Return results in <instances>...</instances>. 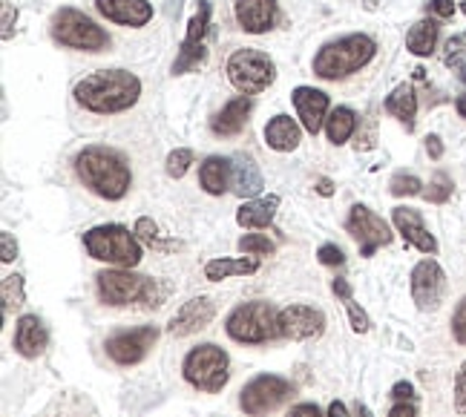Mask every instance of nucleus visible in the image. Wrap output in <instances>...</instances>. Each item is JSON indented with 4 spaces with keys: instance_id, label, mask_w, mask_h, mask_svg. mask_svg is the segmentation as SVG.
I'll list each match as a JSON object with an SVG mask.
<instances>
[{
    "instance_id": "5",
    "label": "nucleus",
    "mask_w": 466,
    "mask_h": 417,
    "mask_svg": "<svg viewBox=\"0 0 466 417\" xmlns=\"http://www.w3.org/2000/svg\"><path fill=\"white\" fill-rule=\"evenodd\" d=\"M225 331L233 343L265 345L279 337V311L268 299H251V303H242L228 314Z\"/></svg>"
},
{
    "instance_id": "43",
    "label": "nucleus",
    "mask_w": 466,
    "mask_h": 417,
    "mask_svg": "<svg viewBox=\"0 0 466 417\" xmlns=\"http://www.w3.org/2000/svg\"><path fill=\"white\" fill-rule=\"evenodd\" d=\"M426 12L435 15V18H441V21H449L455 15V0H429Z\"/></svg>"
},
{
    "instance_id": "36",
    "label": "nucleus",
    "mask_w": 466,
    "mask_h": 417,
    "mask_svg": "<svg viewBox=\"0 0 466 417\" xmlns=\"http://www.w3.org/2000/svg\"><path fill=\"white\" fill-rule=\"evenodd\" d=\"M389 193L392 196H418L423 193V181L414 176V173H394L389 181Z\"/></svg>"
},
{
    "instance_id": "9",
    "label": "nucleus",
    "mask_w": 466,
    "mask_h": 417,
    "mask_svg": "<svg viewBox=\"0 0 466 417\" xmlns=\"http://www.w3.org/2000/svg\"><path fill=\"white\" fill-rule=\"evenodd\" d=\"M225 70H228V81L242 95L265 92L277 81V63L265 53H259V49H237L228 58Z\"/></svg>"
},
{
    "instance_id": "38",
    "label": "nucleus",
    "mask_w": 466,
    "mask_h": 417,
    "mask_svg": "<svg viewBox=\"0 0 466 417\" xmlns=\"http://www.w3.org/2000/svg\"><path fill=\"white\" fill-rule=\"evenodd\" d=\"M345 308H348V320H352V328L357 334H365L372 328V320H369V314H365L357 303H354V296L352 299H345Z\"/></svg>"
},
{
    "instance_id": "15",
    "label": "nucleus",
    "mask_w": 466,
    "mask_h": 417,
    "mask_svg": "<svg viewBox=\"0 0 466 417\" xmlns=\"http://www.w3.org/2000/svg\"><path fill=\"white\" fill-rule=\"evenodd\" d=\"M325 331V314L314 305L294 303L279 311V337L282 340H294V343H306V340H317Z\"/></svg>"
},
{
    "instance_id": "8",
    "label": "nucleus",
    "mask_w": 466,
    "mask_h": 417,
    "mask_svg": "<svg viewBox=\"0 0 466 417\" xmlns=\"http://www.w3.org/2000/svg\"><path fill=\"white\" fill-rule=\"evenodd\" d=\"M181 377H185L193 389L216 394L228 386L230 380V357L225 348L216 343H202L190 348L181 360Z\"/></svg>"
},
{
    "instance_id": "28",
    "label": "nucleus",
    "mask_w": 466,
    "mask_h": 417,
    "mask_svg": "<svg viewBox=\"0 0 466 417\" xmlns=\"http://www.w3.org/2000/svg\"><path fill=\"white\" fill-rule=\"evenodd\" d=\"M386 112L394 115L406 130H414V115H418V95H414L412 83H401L394 87L392 95L386 98Z\"/></svg>"
},
{
    "instance_id": "23",
    "label": "nucleus",
    "mask_w": 466,
    "mask_h": 417,
    "mask_svg": "<svg viewBox=\"0 0 466 417\" xmlns=\"http://www.w3.org/2000/svg\"><path fill=\"white\" fill-rule=\"evenodd\" d=\"M299 141H303V127H299L291 115L279 112L265 124V144L277 150V153H291V150L299 147Z\"/></svg>"
},
{
    "instance_id": "18",
    "label": "nucleus",
    "mask_w": 466,
    "mask_h": 417,
    "mask_svg": "<svg viewBox=\"0 0 466 417\" xmlns=\"http://www.w3.org/2000/svg\"><path fill=\"white\" fill-rule=\"evenodd\" d=\"M392 222H394L397 233H401V237L406 239V245L418 247L421 254H426V257L438 254V239L432 237L429 228L423 225L421 210H414V208H394L392 210Z\"/></svg>"
},
{
    "instance_id": "29",
    "label": "nucleus",
    "mask_w": 466,
    "mask_h": 417,
    "mask_svg": "<svg viewBox=\"0 0 466 417\" xmlns=\"http://www.w3.org/2000/svg\"><path fill=\"white\" fill-rule=\"evenodd\" d=\"M438 38H441V24H438V21H432V18H423V21H418V24H414V26L409 29L406 46H409V53H412V55L429 58L432 53H435Z\"/></svg>"
},
{
    "instance_id": "16",
    "label": "nucleus",
    "mask_w": 466,
    "mask_h": 417,
    "mask_svg": "<svg viewBox=\"0 0 466 417\" xmlns=\"http://www.w3.org/2000/svg\"><path fill=\"white\" fill-rule=\"evenodd\" d=\"M216 316V303L210 296H193L181 305L168 323L170 337H190L196 331H205Z\"/></svg>"
},
{
    "instance_id": "6",
    "label": "nucleus",
    "mask_w": 466,
    "mask_h": 417,
    "mask_svg": "<svg viewBox=\"0 0 466 417\" xmlns=\"http://www.w3.org/2000/svg\"><path fill=\"white\" fill-rule=\"evenodd\" d=\"M84 250L95 262H110L119 268H136L141 262V242L124 225H95L84 233Z\"/></svg>"
},
{
    "instance_id": "52",
    "label": "nucleus",
    "mask_w": 466,
    "mask_h": 417,
    "mask_svg": "<svg viewBox=\"0 0 466 417\" xmlns=\"http://www.w3.org/2000/svg\"><path fill=\"white\" fill-rule=\"evenodd\" d=\"M455 110L461 119H466V95H458V102H455Z\"/></svg>"
},
{
    "instance_id": "26",
    "label": "nucleus",
    "mask_w": 466,
    "mask_h": 417,
    "mask_svg": "<svg viewBox=\"0 0 466 417\" xmlns=\"http://www.w3.org/2000/svg\"><path fill=\"white\" fill-rule=\"evenodd\" d=\"M277 208H279V196H277V193L262 196V199H251V202H245V205L237 210V225H242V228H254V230L271 228L274 216H277Z\"/></svg>"
},
{
    "instance_id": "45",
    "label": "nucleus",
    "mask_w": 466,
    "mask_h": 417,
    "mask_svg": "<svg viewBox=\"0 0 466 417\" xmlns=\"http://www.w3.org/2000/svg\"><path fill=\"white\" fill-rule=\"evenodd\" d=\"M389 417H418L412 400H394V406L389 409Z\"/></svg>"
},
{
    "instance_id": "19",
    "label": "nucleus",
    "mask_w": 466,
    "mask_h": 417,
    "mask_svg": "<svg viewBox=\"0 0 466 417\" xmlns=\"http://www.w3.org/2000/svg\"><path fill=\"white\" fill-rule=\"evenodd\" d=\"M49 345V331L38 314H24L18 325H15L12 348L15 354H21L24 360H38Z\"/></svg>"
},
{
    "instance_id": "31",
    "label": "nucleus",
    "mask_w": 466,
    "mask_h": 417,
    "mask_svg": "<svg viewBox=\"0 0 466 417\" xmlns=\"http://www.w3.org/2000/svg\"><path fill=\"white\" fill-rule=\"evenodd\" d=\"M0 291H4V314L6 316L26 303V291H24V276L21 274L4 276V286H0Z\"/></svg>"
},
{
    "instance_id": "7",
    "label": "nucleus",
    "mask_w": 466,
    "mask_h": 417,
    "mask_svg": "<svg viewBox=\"0 0 466 417\" xmlns=\"http://www.w3.org/2000/svg\"><path fill=\"white\" fill-rule=\"evenodd\" d=\"M49 35L55 44L66 49H81V53H102L110 46V35L98 26L90 15L73 6H61L49 18Z\"/></svg>"
},
{
    "instance_id": "25",
    "label": "nucleus",
    "mask_w": 466,
    "mask_h": 417,
    "mask_svg": "<svg viewBox=\"0 0 466 417\" xmlns=\"http://www.w3.org/2000/svg\"><path fill=\"white\" fill-rule=\"evenodd\" d=\"M230 161H233V181H230L233 193H237L239 199H257L265 188L257 161L248 159V156H237Z\"/></svg>"
},
{
    "instance_id": "41",
    "label": "nucleus",
    "mask_w": 466,
    "mask_h": 417,
    "mask_svg": "<svg viewBox=\"0 0 466 417\" xmlns=\"http://www.w3.org/2000/svg\"><path fill=\"white\" fill-rule=\"evenodd\" d=\"M455 412L466 414V360L455 374Z\"/></svg>"
},
{
    "instance_id": "44",
    "label": "nucleus",
    "mask_w": 466,
    "mask_h": 417,
    "mask_svg": "<svg viewBox=\"0 0 466 417\" xmlns=\"http://www.w3.org/2000/svg\"><path fill=\"white\" fill-rule=\"evenodd\" d=\"M286 417H323V412H320L317 403H296V406L288 409Z\"/></svg>"
},
{
    "instance_id": "49",
    "label": "nucleus",
    "mask_w": 466,
    "mask_h": 417,
    "mask_svg": "<svg viewBox=\"0 0 466 417\" xmlns=\"http://www.w3.org/2000/svg\"><path fill=\"white\" fill-rule=\"evenodd\" d=\"M331 291H335L343 303H345V299H352V286H348V279H343V276H337L335 282H331Z\"/></svg>"
},
{
    "instance_id": "51",
    "label": "nucleus",
    "mask_w": 466,
    "mask_h": 417,
    "mask_svg": "<svg viewBox=\"0 0 466 417\" xmlns=\"http://www.w3.org/2000/svg\"><path fill=\"white\" fill-rule=\"evenodd\" d=\"M314 190H317L320 196H331V193H335V185H331V179H320Z\"/></svg>"
},
{
    "instance_id": "30",
    "label": "nucleus",
    "mask_w": 466,
    "mask_h": 417,
    "mask_svg": "<svg viewBox=\"0 0 466 417\" xmlns=\"http://www.w3.org/2000/svg\"><path fill=\"white\" fill-rule=\"evenodd\" d=\"M354 130H357V112L352 107H337V110H331L328 112V119H325V136L331 144H345L348 139L354 136Z\"/></svg>"
},
{
    "instance_id": "22",
    "label": "nucleus",
    "mask_w": 466,
    "mask_h": 417,
    "mask_svg": "<svg viewBox=\"0 0 466 417\" xmlns=\"http://www.w3.org/2000/svg\"><path fill=\"white\" fill-rule=\"evenodd\" d=\"M251 107H254L251 95L230 98V102L210 119V130L216 132V136H239V132L245 130V121H248V112H251Z\"/></svg>"
},
{
    "instance_id": "4",
    "label": "nucleus",
    "mask_w": 466,
    "mask_h": 417,
    "mask_svg": "<svg viewBox=\"0 0 466 417\" xmlns=\"http://www.w3.org/2000/svg\"><path fill=\"white\" fill-rule=\"evenodd\" d=\"M377 55V44L372 35H345L325 44L317 55H314V75H320L323 81H343L348 75L360 73L365 63Z\"/></svg>"
},
{
    "instance_id": "35",
    "label": "nucleus",
    "mask_w": 466,
    "mask_h": 417,
    "mask_svg": "<svg viewBox=\"0 0 466 417\" xmlns=\"http://www.w3.org/2000/svg\"><path fill=\"white\" fill-rule=\"evenodd\" d=\"M239 250L248 257H271L277 250V245L268 237H262V233H245V237L239 239Z\"/></svg>"
},
{
    "instance_id": "39",
    "label": "nucleus",
    "mask_w": 466,
    "mask_h": 417,
    "mask_svg": "<svg viewBox=\"0 0 466 417\" xmlns=\"http://www.w3.org/2000/svg\"><path fill=\"white\" fill-rule=\"evenodd\" d=\"M452 337L466 345V296H461V303L452 311Z\"/></svg>"
},
{
    "instance_id": "1",
    "label": "nucleus",
    "mask_w": 466,
    "mask_h": 417,
    "mask_svg": "<svg viewBox=\"0 0 466 417\" xmlns=\"http://www.w3.org/2000/svg\"><path fill=\"white\" fill-rule=\"evenodd\" d=\"M75 102L87 112L95 115H115L136 107L141 98V78L130 70H98L75 83Z\"/></svg>"
},
{
    "instance_id": "2",
    "label": "nucleus",
    "mask_w": 466,
    "mask_h": 417,
    "mask_svg": "<svg viewBox=\"0 0 466 417\" xmlns=\"http://www.w3.org/2000/svg\"><path fill=\"white\" fill-rule=\"evenodd\" d=\"M75 176L90 193L107 199V202H121L132 185L127 159L102 144H90L75 156Z\"/></svg>"
},
{
    "instance_id": "3",
    "label": "nucleus",
    "mask_w": 466,
    "mask_h": 417,
    "mask_svg": "<svg viewBox=\"0 0 466 417\" xmlns=\"http://www.w3.org/2000/svg\"><path fill=\"white\" fill-rule=\"evenodd\" d=\"M95 288L102 303L112 308H159L168 296L153 276L132 274L130 268L102 271L95 276Z\"/></svg>"
},
{
    "instance_id": "20",
    "label": "nucleus",
    "mask_w": 466,
    "mask_h": 417,
    "mask_svg": "<svg viewBox=\"0 0 466 417\" xmlns=\"http://www.w3.org/2000/svg\"><path fill=\"white\" fill-rule=\"evenodd\" d=\"M291 102L296 107L299 124H303L311 136H317V132L325 127V119H328V95L323 90H314V87H296L291 92Z\"/></svg>"
},
{
    "instance_id": "17",
    "label": "nucleus",
    "mask_w": 466,
    "mask_h": 417,
    "mask_svg": "<svg viewBox=\"0 0 466 417\" xmlns=\"http://www.w3.org/2000/svg\"><path fill=\"white\" fill-rule=\"evenodd\" d=\"M233 15H237L242 32L262 35V32L274 29L279 18V4L277 0H233Z\"/></svg>"
},
{
    "instance_id": "33",
    "label": "nucleus",
    "mask_w": 466,
    "mask_h": 417,
    "mask_svg": "<svg viewBox=\"0 0 466 417\" xmlns=\"http://www.w3.org/2000/svg\"><path fill=\"white\" fill-rule=\"evenodd\" d=\"M443 63H446V66H452V70L458 73V78L466 83V38H449V41H446Z\"/></svg>"
},
{
    "instance_id": "13",
    "label": "nucleus",
    "mask_w": 466,
    "mask_h": 417,
    "mask_svg": "<svg viewBox=\"0 0 466 417\" xmlns=\"http://www.w3.org/2000/svg\"><path fill=\"white\" fill-rule=\"evenodd\" d=\"M208 26H210V4L202 0L196 9V15L188 24V35L179 46V55L173 61V75H185L196 66H202L205 58H208V46H205V38H208Z\"/></svg>"
},
{
    "instance_id": "54",
    "label": "nucleus",
    "mask_w": 466,
    "mask_h": 417,
    "mask_svg": "<svg viewBox=\"0 0 466 417\" xmlns=\"http://www.w3.org/2000/svg\"><path fill=\"white\" fill-rule=\"evenodd\" d=\"M463 38H466V35H463Z\"/></svg>"
},
{
    "instance_id": "14",
    "label": "nucleus",
    "mask_w": 466,
    "mask_h": 417,
    "mask_svg": "<svg viewBox=\"0 0 466 417\" xmlns=\"http://www.w3.org/2000/svg\"><path fill=\"white\" fill-rule=\"evenodd\" d=\"M412 303L421 311H435L446 294V274L435 259H421L409 276Z\"/></svg>"
},
{
    "instance_id": "47",
    "label": "nucleus",
    "mask_w": 466,
    "mask_h": 417,
    "mask_svg": "<svg viewBox=\"0 0 466 417\" xmlns=\"http://www.w3.org/2000/svg\"><path fill=\"white\" fill-rule=\"evenodd\" d=\"M15 21H18V9H15L12 4H4V41H9V38H12Z\"/></svg>"
},
{
    "instance_id": "27",
    "label": "nucleus",
    "mask_w": 466,
    "mask_h": 417,
    "mask_svg": "<svg viewBox=\"0 0 466 417\" xmlns=\"http://www.w3.org/2000/svg\"><path fill=\"white\" fill-rule=\"evenodd\" d=\"M259 271V259L257 257H219L210 259L205 265V279L210 282H222L230 276H248Z\"/></svg>"
},
{
    "instance_id": "48",
    "label": "nucleus",
    "mask_w": 466,
    "mask_h": 417,
    "mask_svg": "<svg viewBox=\"0 0 466 417\" xmlns=\"http://www.w3.org/2000/svg\"><path fill=\"white\" fill-rule=\"evenodd\" d=\"M426 153H429V159H441L443 156V141H441V136H426Z\"/></svg>"
},
{
    "instance_id": "12",
    "label": "nucleus",
    "mask_w": 466,
    "mask_h": 417,
    "mask_svg": "<svg viewBox=\"0 0 466 417\" xmlns=\"http://www.w3.org/2000/svg\"><path fill=\"white\" fill-rule=\"evenodd\" d=\"M156 340H159V328L141 325V328L119 331V334H112V337H107L104 352L115 365H124L127 369V365H139L150 354V348L156 345Z\"/></svg>"
},
{
    "instance_id": "11",
    "label": "nucleus",
    "mask_w": 466,
    "mask_h": 417,
    "mask_svg": "<svg viewBox=\"0 0 466 417\" xmlns=\"http://www.w3.org/2000/svg\"><path fill=\"white\" fill-rule=\"evenodd\" d=\"M345 230H348V237L360 245V257H365V259L374 257L377 247H386L394 239L389 222L365 205H352L348 219H345Z\"/></svg>"
},
{
    "instance_id": "40",
    "label": "nucleus",
    "mask_w": 466,
    "mask_h": 417,
    "mask_svg": "<svg viewBox=\"0 0 466 417\" xmlns=\"http://www.w3.org/2000/svg\"><path fill=\"white\" fill-rule=\"evenodd\" d=\"M317 259H320V265H328V268H337V265L345 262V254H343V247H340V245L325 242V245H320V250H317Z\"/></svg>"
},
{
    "instance_id": "37",
    "label": "nucleus",
    "mask_w": 466,
    "mask_h": 417,
    "mask_svg": "<svg viewBox=\"0 0 466 417\" xmlns=\"http://www.w3.org/2000/svg\"><path fill=\"white\" fill-rule=\"evenodd\" d=\"M193 164V150L190 147H176L173 153L168 156V164H164V170H168L170 179H181Z\"/></svg>"
},
{
    "instance_id": "32",
    "label": "nucleus",
    "mask_w": 466,
    "mask_h": 417,
    "mask_svg": "<svg viewBox=\"0 0 466 417\" xmlns=\"http://www.w3.org/2000/svg\"><path fill=\"white\" fill-rule=\"evenodd\" d=\"M132 233L139 237V242H144V245H150V247H159V250H173V247H179V242H173V239H161V233H159L156 222H153V219H147V216H141V219L136 222Z\"/></svg>"
},
{
    "instance_id": "34",
    "label": "nucleus",
    "mask_w": 466,
    "mask_h": 417,
    "mask_svg": "<svg viewBox=\"0 0 466 417\" xmlns=\"http://www.w3.org/2000/svg\"><path fill=\"white\" fill-rule=\"evenodd\" d=\"M452 188H455L452 179H449L443 170H438L435 176H432L429 188L423 190V199L432 205H443V202H449V196H452Z\"/></svg>"
},
{
    "instance_id": "24",
    "label": "nucleus",
    "mask_w": 466,
    "mask_h": 417,
    "mask_svg": "<svg viewBox=\"0 0 466 417\" xmlns=\"http://www.w3.org/2000/svg\"><path fill=\"white\" fill-rule=\"evenodd\" d=\"M233 181V161L222 156H208L199 167V185L210 196H222Z\"/></svg>"
},
{
    "instance_id": "42",
    "label": "nucleus",
    "mask_w": 466,
    "mask_h": 417,
    "mask_svg": "<svg viewBox=\"0 0 466 417\" xmlns=\"http://www.w3.org/2000/svg\"><path fill=\"white\" fill-rule=\"evenodd\" d=\"M0 259H4V265L18 259V242L9 230H0Z\"/></svg>"
},
{
    "instance_id": "10",
    "label": "nucleus",
    "mask_w": 466,
    "mask_h": 417,
    "mask_svg": "<svg viewBox=\"0 0 466 417\" xmlns=\"http://www.w3.org/2000/svg\"><path fill=\"white\" fill-rule=\"evenodd\" d=\"M294 397L291 380L279 374H259L251 383H245V389L239 392V409L248 417H265L277 412L279 406H286Z\"/></svg>"
},
{
    "instance_id": "21",
    "label": "nucleus",
    "mask_w": 466,
    "mask_h": 417,
    "mask_svg": "<svg viewBox=\"0 0 466 417\" xmlns=\"http://www.w3.org/2000/svg\"><path fill=\"white\" fill-rule=\"evenodd\" d=\"M95 9L104 15L107 21L139 29L153 21V6L147 0H95Z\"/></svg>"
},
{
    "instance_id": "46",
    "label": "nucleus",
    "mask_w": 466,
    "mask_h": 417,
    "mask_svg": "<svg viewBox=\"0 0 466 417\" xmlns=\"http://www.w3.org/2000/svg\"><path fill=\"white\" fill-rule=\"evenodd\" d=\"M414 397H418V394H414V386L406 380L394 383V386H392V400H412V403H414Z\"/></svg>"
},
{
    "instance_id": "50",
    "label": "nucleus",
    "mask_w": 466,
    "mask_h": 417,
    "mask_svg": "<svg viewBox=\"0 0 466 417\" xmlns=\"http://www.w3.org/2000/svg\"><path fill=\"white\" fill-rule=\"evenodd\" d=\"M325 417H352L345 409V403H340V400H331L328 403V414Z\"/></svg>"
},
{
    "instance_id": "53",
    "label": "nucleus",
    "mask_w": 466,
    "mask_h": 417,
    "mask_svg": "<svg viewBox=\"0 0 466 417\" xmlns=\"http://www.w3.org/2000/svg\"><path fill=\"white\" fill-rule=\"evenodd\" d=\"M357 417H374V414H372L369 409H365L363 403H357Z\"/></svg>"
}]
</instances>
